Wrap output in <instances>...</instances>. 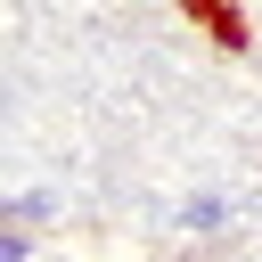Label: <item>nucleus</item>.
I'll use <instances>...</instances> for the list:
<instances>
[{
	"instance_id": "obj_2",
	"label": "nucleus",
	"mask_w": 262,
	"mask_h": 262,
	"mask_svg": "<svg viewBox=\"0 0 262 262\" xmlns=\"http://www.w3.org/2000/svg\"><path fill=\"white\" fill-rule=\"evenodd\" d=\"M229 213H237V205H229L221 188H196V196H180V205H172V221H180L188 237H221V229H229Z\"/></svg>"
},
{
	"instance_id": "obj_1",
	"label": "nucleus",
	"mask_w": 262,
	"mask_h": 262,
	"mask_svg": "<svg viewBox=\"0 0 262 262\" xmlns=\"http://www.w3.org/2000/svg\"><path fill=\"white\" fill-rule=\"evenodd\" d=\"M221 57H254V16H246V0H172Z\"/></svg>"
},
{
	"instance_id": "obj_3",
	"label": "nucleus",
	"mask_w": 262,
	"mask_h": 262,
	"mask_svg": "<svg viewBox=\"0 0 262 262\" xmlns=\"http://www.w3.org/2000/svg\"><path fill=\"white\" fill-rule=\"evenodd\" d=\"M0 221H25V229H49V221H57V196H49V188H16V196L0 205Z\"/></svg>"
},
{
	"instance_id": "obj_4",
	"label": "nucleus",
	"mask_w": 262,
	"mask_h": 262,
	"mask_svg": "<svg viewBox=\"0 0 262 262\" xmlns=\"http://www.w3.org/2000/svg\"><path fill=\"white\" fill-rule=\"evenodd\" d=\"M41 254V229H25V221H0V262H33Z\"/></svg>"
}]
</instances>
